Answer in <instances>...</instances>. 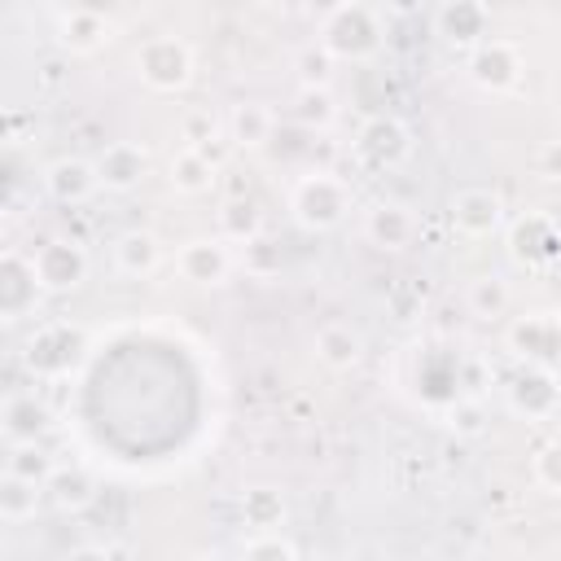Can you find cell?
I'll return each mask as SVG.
<instances>
[{"mask_svg":"<svg viewBox=\"0 0 561 561\" xmlns=\"http://www.w3.org/2000/svg\"><path fill=\"white\" fill-rule=\"evenodd\" d=\"M447 219H451V228H456L460 237L486 241V237H495V232L504 228V197H500L495 188H482V184L460 188V193H451V202H447Z\"/></svg>","mask_w":561,"mask_h":561,"instance_id":"cell-12","label":"cell"},{"mask_svg":"<svg viewBox=\"0 0 561 561\" xmlns=\"http://www.w3.org/2000/svg\"><path fill=\"white\" fill-rule=\"evenodd\" d=\"M351 215V184L324 167L302 171L289 184V219L307 232H333Z\"/></svg>","mask_w":561,"mask_h":561,"instance_id":"cell-2","label":"cell"},{"mask_svg":"<svg viewBox=\"0 0 561 561\" xmlns=\"http://www.w3.org/2000/svg\"><path fill=\"white\" fill-rule=\"evenodd\" d=\"M39 294H44V285H39L35 259L9 245L0 254V320L18 324L22 316H31L39 307Z\"/></svg>","mask_w":561,"mask_h":561,"instance_id":"cell-10","label":"cell"},{"mask_svg":"<svg viewBox=\"0 0 561 561\" xmlns=\"http://www.w3.org/2000/svg\"><path fill=\"white\" fill-rule=\"evenodd\" d=\"M110 254H114V267H118L123 276H131V280L153 276V272L162 267V259H167L158 232H149V228H127V232H118L114 245H110Z\"/></svg>","mask_w":561,"mask_h":561,"instance_id":"cell-20","label":"cell"},{"mask_svg":"<svg viewBox=\"0 0 561 561\" xmlns=\"http://www.w3.org/2000/svg\"><path fill=\"white\" fill-rule=\"evenodd\" d=\"M557 368H561V355H557Z\"/></svg>","mask_w":561,"mask_h":561,"instance_id":"cell-42","label":"cell"},{"mask_svg":"<svg viewBox=\"0 0 561 561\" xmlns=\"http://www.w3.org/2000/svg\"><path fill=\"white\" fill-rule=\"evenodd\" d=\"M434 31L456 48H478L491 31V9L482 0H443L434 9Z\"/></svg>","mask_w":561,"mask_h":561,"instance_id":"cell-17","label":"cell"},{"mask_svg":"<svg viewBox=\"0 0 561 561\" xmlns=\"http://www.w3.org/2000/svg\"><path fill=\"white\" fill-rule=\"evenodd\" d=\"M44 504V486L31 482V478H18V473H0V517L9 526H22L39 513Z\"/></svg>","mask_w":561,"mask_h":561,"instance_id":"cell-27","label":"cell"},{"mask_svg":"<svg viewBox=\"0 0 561 561\" xmlns=\"http://www.w3.org/2000/svg\"><path fill=\"white\" fill-rule=\"evenodd\" d=\"M131 66H136V75H140V83L149 92L171 96V92H184L193 83L197 57H193L188 39H180V35H149V39L136 44Z\"/></svg>","mask_w":561,"mask_h":561,"instance_id":"cell-3","label":"cell"},{"mask_svg":"<svg viewBox=\"0 0 561 561\" xmlns=\"http://www.w3.org/2000/svg\"><path fill=\"white\" fill-rule=\"evenodd\" d=\"M333 57H329V48L316 39V44H302L298 53H294V70H298V88H329L333 83Z\"/></svg>","mask_w":561,"mask_h":561,"instance_id":"cell-31","label":"cell"},{"mask_svg":"<svg viewBox=\"0 0 561 561\" xmlns=\"http://www.w3.org/2000/svg\"><path fill=\"white\" fill-rule=\"evenodd\" d=\"M530 473H535V482H539L548 495H561V434L535 447V456H530Z\"/></svg>","mask_w":561,"mask_h":561,"instance_id":"cell-32","label":"cell"},{"mask_svg":"<svg viewBox=\"0 0 561 561\" xmlns=\"http://www.w3.org/2000/svg\"><path fill=\"white\" fill-rule=\"evenodd\" d=\"M44 495L57 513H83L96 500V478L83 465H57L53 478L44 482Z\"/></svg>","mask_w":561,"mask_h":561,"instance_id":"cell-23","label":"cell"},{"mask_svg":"<svg viewBox=\"0 0 561 561\" xmlns=\"http://www.w3.org/2000/svg\"><path fill=\"white\" fill-rule=\"evenodd\" d=\"M53 39H57L61 53L88 57V53H96L114 39V22L92 4H70V9L53 13Z\"/></svg>","mask_w":561,"mask_h":561,"instance_id":"cell-11","label":"cell"},{"mask_svg":"<svg viewBox=\"0 0 561 561\" xmlns=\"http://www.w3.org/2000/svg\"><path fill=\"white\" fill-rule=\"evenodd\" d=\"M504 403L522 421H552L561 412V373L552 364H517L504 381Z\"/></svg>","mask_w":561,"mask_h":561,"instance_id":"cell-5","label":"cell"},{"mask_svg":"<svg viewBox=\"0 0 561 561\" xmlns=\"http://www.w3.org/2000/svg\"><path fill=\"white\" fill-rule=\"evenodd\" d=\"M552 320H557V329H561V302H557V307H552Z\"/></svg>","mask_w":561,"mask_h":561,"instance_id":"cell-41","label":"cell"},{"mask_svg":"<svg viewBox=\"0 0 561 561\" xmlns=\"http://www.w3.org/2000/svg\"><path fill=\"white\" fill-rule=\"evenodd\" d=\"M48 425H53V412L35 390H13L0 408V434L9 447L13 443H39Z\"/></svg>","mask_w":561,"mask_h":561,"instance_id":"cell-19","label":"cell"},{"mask_svg":"<svg viewBox=\"0 0 561 561\" xmlns=\"http://www.w3.org/2000/svg\"><path fill=\"white\" fill-rule=\"evenodd\" d=\"M504 346L517 364H557L561 355V329L552 320V311H535V316H517L504 333Z\"/></svg>","mask_w":561,"mask_h":561,"instance_id":"cell-15","label":"cell"},{"mask_svg":"<svg viewBox=\"0 0 561 561\" xmlns=\"http://www.w3.org/2000/svg\"><path fill=\"white\" fill-rule=\"evenodd\" d=\"M311 346H316V359L329 364L333 373H351V368L364 359V337H359V329H351V324H342V320L320 324Z\"/></svg>","mask_w":561,"mask_h":561,"instance_id":"cell-22","label":"cell"},{"mask_svg":"<svg viewBox=\"0 0 561 561\" xmlns=\"http://www.w3.org/2000/svg\"><path fill=\"white\" fill-rule=\"evenodd\" d=\"M522 53L513 39H500V35H486L478 48L465 53V75L482 88V92H513L522 83Z\"/></svg>","mask_w":561,"mask_h":561,"instance_id":"cell-8","label":"cell"},{"mask_svg":"<svg viewBox=\"0 0 561 561\" xmlns=\"http://www.w3.org/2000/svg\"><path fill=\"white\" fill-rule=\"evenodd\" d=\"M508 241V259L526 272H543L561 259V219L548 215V210H526L508 224L504 232Z\"/></svg>","mask_w":561,"mask_h":561,"instance_id":"cell-6","label":"cell"},{"mask_svg":"<svg viewBox=\"0 0 561 561\" xmlns=\"http://www.w3.org/2000/svg\"><path fill=\"white\" fill-rule=\"evenodd\" d=\"M289 517V504H285V491L276 486H250L241 491V522L254 530V535H276Z\"/></svg>","mask_w":561,"mask_h":561,"instance_id":"cell-24","label":"cell"},{"mask_svg":"<svg viewBox=\"0 0 561 561\" xmlns=\"http://www.w3.org/2000/svg\"><path fill=\"white\" fill-rule=\"evenodd\" d=\"M241 267H245L250 276H272V272H280V259H276L272 241L259 237V241H250V245L241 250Z\"/></svg>","mask_w":561,"mask_h":561,"instance_id":"cell-36","label":"cell"},{"mask_svg":"<svg viewBox=\"0 0 561 561\" xmlns=\"http://www.w3.org/2000/svg\"><path fill=\"white\" fill-rule=\"evenodd\" d=\"M167 180H171L175 193L197 197V193H206V188L215 184V158L202 153V149H188V145H184V149L167 162Z\"/></svg>","mask_w":561,"mask_h":561,"instance_id":"cell-25","label":"cell"},{"mask_svg":"<svg viewBox=\"0 0 561 561\" xmlns=\"http://www.w3.org/2000/svg\"><path fill=\"white\" fill-rule=\"evenodd\" d=\"M61 561H114V552L105 543H75L61 552Z\"/></svg>","mask_w":561,"mask_h":561,"instance_id":"cell-39","label":"cell"},{"mask_svg":"<svg viewBox=\"0 0 561 561\" xmlns=\"http://www.w3.org/2000/svg\"><path fill=\"white\" fill-rule=\"evenodd\" d=\"M289 114H294L298 127H307V131H324V127L337 123V96H333V88H298Z\"/></svg>","mask_w":561,"mask_h":561,"instance_id":"cell-28","label":"cell"},{"mask_svg":"<svg viewBox=\"0 0 561 561\" xmlns=\"http://www.w3.org/2000/svg\"><path fill=\"white\" fill-rule=\"evenodd\" d=\"M447 425H451L460 438H482V434H486L482 399H465V394H456V403L447 408Z\"/></svg>","mask_w":561,"mask_h":561,"instance_id":"cell-33","label":"cell"},{"mask_svg":"<svg viewBox=\"0 0 561 561\" xmlns=\"http://www.w3.org/2000/svg\"><path fill=\"white\" fill-rule=\"evenodd\" d=\"M241 561H298V548L276 530V535H250L241 548Z\"/></svg>","mask_w":561,"mask_h":561,"instance_id":"cell-34","label":"cell"},{"mask_svg":"<svg viewBox=\"0 0 561 561\" xmlns=\"http://www.w3.org/2000/svg\"><path fill=\"white\" fill-rule=\"evenodd\" d=\"M333 61H368L381 53L386 44V22L373 4H359V0H346V4H333L320 13V35H316Z\"/></svg>","mask_w":561,"mask_h":561,"instance_id":"cell-1","label":"cell"},{"mask_svg":"<svg viewBox=\"0 0 561 561\" xmlns=\"http://www.w3.org/2000/svg\"><path fill=\"white\" fill-rule=\"evenodd\" d=\"M188 561H232L228 552H219V548H206V552H193Z\"/></svg>","mask_w":561,"mask_h":561,"instance_id":"cell-40","label":"cell"},{"mask_svg":"<svg viewBox=\"0 0 561 561\" xmlns=\"http://www.w3.org/2000/svg\"><path fill=\"white\" fill-rule=\"evenodd\" d=\"M92 167H96V180L105 193H131L149 175V149L136 140H110L96 149Z\"/></svg>","mask_w":561,"mask_h":561,"instance_id":"cell-16","label":"cell"},{"mask_svg":"<svg viewBox=\"0 0 561 561\" xmlns=\"http://www.w3.org/2000/svg\"><path fill=\"white\" fill-rule=\"evenodd\" d=\"M224 127H228V140L237 149H263L272 140V131H276V114H272L267 101H237L228 110Z\"/></svg>","mask_w":561,"mask_h":561,"instance_id":"cell-21","label":"cell"},{"mask_svg":"<svg viewBox=\"0 0 561 561\" xmlns=\"http://www.w3.org/2000/svg\"><path fill=\"white\" fill-rule=\"evenodd\" d=\"M180 131H184L188 149H202V153H206V140H215V118H210V110H188L184 123H180Z\"/></svg>","mask_w":561,"mask_h":561,"instance_id":"cell-37","label":"cell"},{"mask_svg":"<svg viewBox=\"0 0 561 561\" xmlns=\"http://www.w3.org/2000/svg\"><path fill=\"white\" fill-rule=\"evenodd\" d=\"M355 153L368 162V167H399L412 158V127L399 118V114H368L355 131Z\"/></svg>","mask_w":561,"mask_h":561,"instance_id":"cell-9","label":"cell"},{"mask_svg":"<svg viewBox=\"0 0 561 561\" xmlns=\"http://www.w3.org/2000/svg\"><path fill=\"white\" fill-rule=\"evenodd\" d=\"M535 171H539V180L561 184V136H552L535 149Z\"/></svg>","mask_w":561,"mask_h":561,"instance_id":"cell-38","label":"cell"},{"mask_svg":"<svg viewBox=\"0 0 561 561\" xmlns=\"http://www.w3.org/2000/svg\"><path fill=\"white\" fill-rule=\"evenodd\" d=\"M228 245H250V241H259L263 237V210H259V202H250V197H228L224 206H219V228H215Z\"/></svg>","mask_w":561,"mask_h":561,"instance_id":"cell-26","label":"cell"},{"mask_svg":"<svg viewBox=\"0 0 561 561\" xmlns=\"http://www.w3.org/2000/svg\"><path fill=\"white\" fill-rule=\"evenodd\" d=\"M31 259H35V272H39L44 294H70V289H79L88 280V267H92L83 241H75V237H48V241H39L31 250Z\"/></svg>","mask_w":561,"mask_h":561,"instance_id":"cell-7","label":"cell"},{"mask_svg":"<svg viewBox=\"0 0 561 561\" xmlns=\"http://www.w3.org/2000/svg\"><path fill=\"white\" fill-rule=\"evenodd\" d=\"M53 469H57V460H53V451H48L44 443H13V447L4 451V473L31 478V482H39V486L53 478Z\"/></svg>","mask_w":561,"mask_h":561,"instance_id":"cell-30","label":"cell"},{"mask_svg":"<svg viewBox=\"0 0 561 561\" xmlns=\"http://www.w3.org/2000/svg\"><path fill=\"white\" fill-rule=\"evenodd\" d=\"M359 232H364V241L368 245H377V250H408L412 241H416V232H421V219H416V210L408 206V202H399V197H377L368 210H364V219H359Z\"/></svg>","mask_w":561,"mask_h":561,"instance_id":"cell-13","label":"cell"},{"mask_svg":"<svg viewBox=\"0 0 561 561\" xmlns=\"http://www.w3.org/2000/svg\"><path fill=\"white\" fill-rule=\"evenodd\" d=\"M456 386H460V394H465V399H482V394H486V386H491V364H486V359H478V355L456 359Z\"/></svg>","mask_w":561,"mask_h":561,"instance_id":"cell-35","label":"cell"},{"mask_svg":"<svg viewBox=\"0 0 561 561\" xmlns=\"http://www.w3.org/2000/svg\"><path fill=\"white\" fill-rule=\"evenodd\" d=\"M232 267H237V254H232V245H228L219 232L188 237V241L175 250V272H180L188 285H224Z\"/></svg>","mask_w":561,"mask_h":561,"instance_id":"cell-14","label":"cell"},{"mask_svg":"<svg viewBox=\"0 0 561 561\" xmlns=\"http://www.w3.org/2000/svg\"><path fill=\"white\" fill-rule=\"evenodd\" d=\"M465 302H469V311H473L478 320H495V316L508 311L513 289H508L504 276H473L469 289H465Z\"/></svg>","mask_w":561,"mask_h":561,"instance_id":"cell-29","label":"cell"},{"mask_svg":"<svg viewBox=\"0 0 561 561\" xmlns=\"http://www.w3.org/2000/svg\"><path fill=\"white\" fill-rule=\"evenodd\" d=\"M88 351V333L70 320H48L39 324L31 337H26V351H22V364L39 377V381H61L70 377V368H79Z\"/></svg>","mask_w":561,"mask_h":561,"instance_id":"cell-4","label":"cell"},{"mask_svg":"<svg viewBox=\"0 0 561 561\" xmlns=\"http://www.w3.org/2000/svg\"><path fill=\"white\" fill-rule=\"evenodd\" d=\"M44 188L61 206H83V202H92L101 193V180H96L92 158H70L66 153V158H53L44 167Z\"/></svg>","mask_w":561,"mask_h":561,"instance_id":"cell-18","label":"cell"}]
</instances>
